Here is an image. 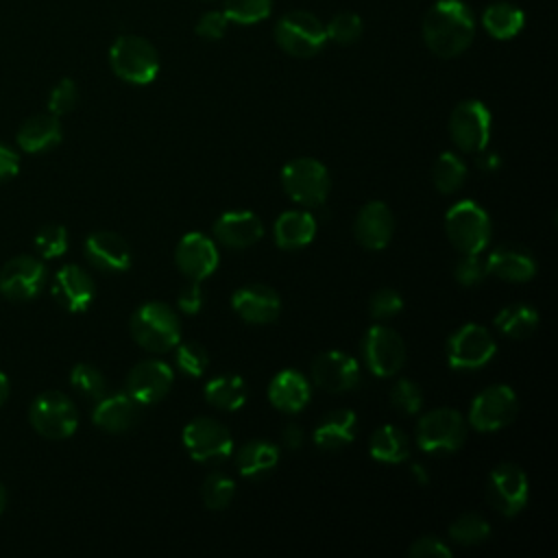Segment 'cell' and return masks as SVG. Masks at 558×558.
Masks as SVG:
<instances>
[{"instance_id":"obj_46","label":"cell","mask_w":558,"mask_h":558,"mask_svg":"<svg viewBox=\"0 0 558 558\" xmlns=\"http://www.w3.org/2000/svg\"><path fill=\"white\" fill-rule=\"evenodd\" d=\"M368 310L373 318H392L403 310V299L392 288H379L377 292H373L368 301Z\"/></svg>"},{"instance_id":"obj_2","label":"cell","mask_w":558,"mask_h":558,"mask_svg":"<svg viewBox=\"0 0 558 558\" xmlns=\"http://www.w3.org/2000/svg\"><path fill=\"white\" fill-rule=\"evenodd\" d=\"M133 340L153 353H166L177 347L181 336V323L174 310L159 301H148L140 305L131 316Z\"/></svg>"},{"instance_id":"obj_13","label":"cell","mask_w":558,"mask_h":558,"mask_svg":"<svg viewBox=\"0 0 558 558\" xmlns=\"http://www.w3.org/2000/svg\"><path fill=\"white\" fill-rule=\"evenodd\" d=\"M183 445L187 453L198 462L225 460L233 449V440L227 425L207 416H198L185 425Z\"/></svg>"},{"instance_id":"obj_23","label":"cell","mask_w":558,"mask_h":558,"mask_svg":"<svg viewBox=\"0 0 558 558\" xmlns=\"http://www.w3.org/2000/svg\"><path fill=\"white\" fill-rule=\"evenodd\" d=\"M85 257L105 272H122L131 266L129 244L113 231H94L85 240Z\"/></svg>"},{"instance_id":"obj_31","label":"cell","mask_w":558,"mask_h":558,"mask_svg":"<svg viewBox=\"0 0 558 558\" xmlns=\"http://www.w3.org/2000/svg\"><path fill=\"white\" fill-rule=\"evenodd\" d=\"M368 451L377 462L397 464L410 456V442H408V436L399 427L381 425L373 432Z\"/></svg>"},{"instance_id":"obj_43","label":"cell","mask_w":558,"mask_h":558,"mask_svg":"<svg viewBox=\"0 0 558 558\" xmlns=\"http://www.w3.org/2000/svg\"><path fill=\"white\" fill-rule=\"evenodd\" d=\"M390 401L397 410L405 414H416L423 405V392L412 379H399L390 388Z\"/></svg>"},{"instance_id":"obj_17","label":"cell","mask_w":558,"mask_h":558,"mask_svg":"<svg viewBox=\"0 0 558 558\" xmlns=\"http://www.w3.org/2000/svg\"><path fill=\"white\" fill-rule=\"evenodd\" d=\"M312 379L320 390L347 392L360 381V366L342 351H325L312 362Z\"/></svg>"},{"instance_id":"obj_51","label":"cell","mask_w":558,"mask_h":558,"mask_svg":"<svg viewBox=\"0 0 558 558\" xmlns=\"http://www.w3.org/2000/svg\"><path fill=\"white\" fill-rule=\"evenodd\" d=\"M283 442L288 449H299L303 445V429L296 423L286 425L283 429Z\"/></svg>"},{"instance_id":"obj_53","label":"cell","mask_w":558,"mask_h":558,"mask_svg":"<svg viewBox=\"0 0 558 558\" xmlns=\"http://www.w3.org/2000/svg\"><path fill=\"white\" fill-rule=\"evenodd\" d=\"M9 392H11V384H9V377L4 373H0V408L4 405V401L9 399Z\"/></svg>"},{"instance_id":"obj_27","label":"cell","mask_w":558,"mask_h":558,"mask_svg":"<svg viewBox=\"0 0 558 558\" xmlns=\"http://www.w3.org/2000/svg\"><path fill=\"white\" fill-rule=\"evenodd\" d=\"M268 399L272 408L286 414L301 412L310 401V384L296 371H281L272 377L268 386Z\"/></svg>"},{"instance_id":"obj_41","label":"cell","mask_w":558,"mask_h":558,"mask_svg":"<svg viewBox=\"0 0 558 558\" xmlns=\"http://www.w3.org/2000/svg\"><path fill=\"white\" fill-rule=\"evenodd\" d=\"M174 364L187 377H201L209 364V355L198 342H183V344L177 342Z\"/></svg>"},{"instance_id":"obj_30","label":"cell","mask_w":558,"mask_h":558,"mask_svg":"<svg viewBox=\"0 0 558 558\" xmlns=\"http://www.w3.org/2000/svg\"><path fill=\"white\" fill-rule=\"evenodd\" d=\"M523 24V11L512 2H493L482 13V26L495 39H512L521 33Z\"/></svg>"},{"instance_id":"obj_15","label":"cell","mask_w":558,"mask_h":558,"mask_svg":"<svg viewBox=\"0 0 558 558\" xmlns=\"http://www.w3.org/2000/svg\"><path fill=\"white\" fill-rule=\"evenodd\" d=\"M46 283V266L33 255L11 257L0 268V292L9 301H31Z\"/></svg>"},{"instance_id":"obj_49","label":"cell","mask_w":558,"mask_h":558,"mask_svg":"<svg viewBox=\"0 0 558 558\" xmlns=\"http://www.w3.org/2000/svg\"><path fill=\"white\" fill-rule=\"evenodd\" d=\"M179 310L185 312V314H196L203 305V290H201V283L196 279H190L181 292H179Z\"/></svg>"},{"instance_id":"obj_7","label":"cell","mask_w":558,"mask_h":558,"mask_svg":"<svg viewBox=\"0 0 558 558\" xmlns=\"http://www.w3.org/2000/svg\"><path fill=\"white\" fill-rule=\"evenodd\" d=\"M28 421L37 434L50 440L70 438L78 427V410L68 395L46 390L37 395L28 410Z\"/></svg>"},{"instance_id":"obj_21","label":"cell","mask_w":558,"mask_h":558,"mask_svg":"<svg viewBox=\"0 0 558 558\" xmlns=\"http://www.w3.org/2000/svg\"><path fill=\"white\" fill-rule=\"evenodd\" d=\"M353 231L355 240L368 251H379L388 246L395 231V218L388 205L381 201H371L362 205V209L355 216Z\"/></svg>"},{"instance_id":"obj_12","label":"cell","mask_w":558,"mask_h":558,"mask_svg":"<svg viewBox=\"0 0 558 558\" xmlns=\"http://www.w3.org/2000/svg\"><path fill=\"white\" fill-rule=\"evenodd\" d=\"M517 395L512 388L497 384L484 388L469 408V423L477 432H495L517 416Z\"/></svg>"},{"instance_id":"obj_14","label":"cell","mask_w":558,"mask_h":558,"mask_svg":"<svg viewBox=\"0 0 558 558\" xmlns=\"http://www.w3.org/2000/svg\"><path fill=\"white\" fill-rule=\"evenodd\" d=\"M527 490V477L523 469H519L517 464H497L488 475V501L497 512L506 517H514L525 508Z\"/></svg>"},{"instance_id":"obj_33","label":"cell","mask_w":558,"mask_h":558,"mask_svg":"<svg viewBox=\"0 0 558 558\" xmlns=\"http://www.w3.org/2000/svg\"><path fill=\"white\" fill-rule=\"evenodd\" d=\"M279 460V449L268 440H248L240 447L235 453L238 471L244 477H257L262 473H268Z\"/></svg>"},{"instance_id":"obj_3","label":"cell","mask_w":558,"mask_h":558,"mask_svg":"<svg viewBox=\"0 0 558 558\" xmlns=\"http://www.w3.org/2000/svg\"><path fill=\"white\" fill-rule=\"evenodd\" d=\"M109 63L118 78L133 85H148L159 72L155 46L140 35H120L109 50Z\"/></svg>"},{"instance_id":"obj_5","label":"cell","mask_w":558,"mask_h":558,"mask_svg":"<svg viewBox=\"0 0 558 558\" xmlns=\"http://www.w3.org/2000/svg\"><path fill=\"white\" fill-rule=\"evenodd\" d=\"M275 41L290 57L310 59L327 44L325 24L310 11H288L275 24Z\"/></svg>"},{"instance_id":"obj_35","label":"cell","mask_w":558,"mask_h":558,"mask_svg":"<svg viewBox=\"0 0 558 558\" xmlns=\"http://www.w3.org/2000/svg\"><path fill=\"white\" fill-rule=\"evenodd\" d=\"M432 177H434V185L438 187V192L451 194V192L460 190V185L464 183L466 163L453 153H442L434 163Z\"/></svg>"},{"instance_id":"obj_36","label":"cell","mask_w":558,"mask_h":558,"mask_svg":"<svg viewBox=\"0 0 558 558\" xmlns=\"http://www.w3.org/2000/svg\"><path fill=\"white\" fill-rule=\"evenodd\" d=\"M449 536L460 545H477L490 536V525L482 514L466 512L451 523Z\"/></svg>"},{"instance_id":"obj_40","label":"cell","mask_w":558,"mask_h":558,"mask_svg":"<svg viewBox=\"0 0 558 558\" xmlns=\"http://www.w3.org/2000/svg\"><path fill=\"white\" fill-rule=\"evenodd\" d=\"M235 493V484L231 477H227L225 473H211L205 477L201 495H203V504L209 510H222L231 504Z\"/></svg>"},{"instance_id":"obj_34","label":"cell","mask_w":558,"mask_h":558,"mask_svg":"<svg viewBox=\"0 0 558 558\" xmlns=\"http://www.w3.org/2000/svg\"><path fill=\"white\" fill-rule=\"evenodd\" d=\"M536 325H538V314H536V310L532 305H525V303L506 305L495 316V327L504 336L514 338V340H523V338L532 336Z\"/></svg>"},{"instance_id":"obj_4","label":"cell","mask_w":558,"mask_h":558,"mask_svg":"<svg viewBox=\"0 0 558 558\" xmlns=\"http://www.w3.org/2000/svg\"><path fill=\"white\" fill-rule=\"evenodd\" d=\"M445 231L462 255H475L490 242V218L475 201H458L445 216Z\"/></svg>"},{"instance_id":"obj_10","label":"cell","mask_w":558,"mask_h":558,"mask_svg":"<svg viewBox=\"0 0 558 558\" xmlns=\"http://www.w3.org/2000/svg\"><path fill=\"white\" fill-rule=\"evenodd\" d=\"M445 351L451 368L475 371L495 355V340L482 325L469 323L449 336Z\"/></svg>"},{"instance_id":"obj_39","label":"cell","mask_w":558,"mask_h":558,"mask_svg":"<svg viewBox=\"0 0 558 558\" xmlns=\"http://www.w3.org/2000/svg\"><path fill=\"white\" fill-rule=\"evenodd\" d=\"M325 33L327 39L340 46H351L362 37V20L353 11H340L329 20V24H325Z\"/></svg>"},{"instance_id":"obj_19","label":"cell","mask_w":558,"mask_h":558,"mask_svg":"<svg viewBox=\"0 0 558 558\" xmlns=\"http://www.w3.org/2000/svg\"><path fill=\"white\" fill-rule=\"evenodd\" d=\"M174 262L185 277L201 281L216 270L218 248L207 235L192 231V233H185L177 244Z\"/></svg>"},{"instance_id":"obj_11","label":"cell","mask_w":558,"mask_h":558,"mask_svg":"<svg viewBox=\"0 0 558 558\" xmlns=\"http://www.w3.org/2000/svg\"><path fill=\"white\" fill-rule=\"evenodd\" d=\"M362 357L373 375L390 377L405 362V344L395 329L373 325L362 338Z\"/></svg>"},{"instance_id":"obj_25","label":"cell","mask_w":558,"mask_h":558,"mask_svg":"<svg viewBox=\"0 0 558 558\" xmlns=\"http://www.w3.org/2000/svg\"><path fill=\"white\" fill-rule=\"evenodd\" d=\"M488 275H495L506 281H527L536 275L534 257L514 244L497 246L486 259Z\"/></svg>"},{"instance_id":"obj_47","label":"cell","mask_w":558,"mask_h":558,"mask_svg":"<svg viewBox=\"0 0 558 558\" xmlns=\"http://www.w3.org/2000/svg\"><path fill=\"white\" fill-rule=\"evenodd\" d=\"M227 26H229V20L225 17L222 11H205L196 22V35L203 39L216 41L227 33Z\"/></svg>"},{"instance_id":"obj_54","label":"cell","mask_w":558,"mask_h":558,"mask_svg":"<svg viewBox=\"0 0 558 558\" xmlns=\"http://www.w3.org/2000/svg\"><path fill=\"white\" fill-rule=\"evenodd\" d=\"M412 475L421 482V484H425L427 482V475H425V469L421 466V464H412Z\"/></svg>"},{"instance_id":"obj_44","label":"cell","mask_w":558,"mask_h":558,"mask_svg":"<svg viewBox=\"0 0 558 558\" xmlns=\"http://www.w3.org/2000/svg\"><path fill=\"white\" fill-rule=\"evenodd\" d=\"M76 102H78L76 83H74L72 78H61V81L52 87V92H50V96H48V111L59 118V116L70 113V111L76 107Z\"/></svg>"},{"instance_id":"obj_18","label":"cell","mask_w":558,"mask_h":558,"mask_svg":"<svg viewBox=\"0 0 558 558\" xmlns=\"http://www.w3.org/2000/svg\"><path fill=\"white\" fill-rule=\"evenodd\" d=\"M172 386V368L161 360H144L126 375V392L140 403L148 405L166 397Z\"/></svg>"},{"instance_id":"obj_6","label":"cell","mask_w":558,"mask_h":558,"mask_svg":"<svg viewBox=\"0 0 558 558\" xmlns=\"http://www.w3.org/2000/svg\"><path fill=\"white\" fill-rule=\"evenodd\" d=\"M281 185L288 198L301 207H320L329 192L327 168L312 157H296L281 170Z\"/></svg>"},{"instance_id":"obj_48","label":"cell","mask_w":558,"mask_h":558,"mask_svg":"<svg viewBox=\"0 0 558 558\" xmlns=\"http://www.w3.org/2000/svg\"><path fill=\"white\" fill-rule=\"evenodd\" d=\"M412 558H449L451 549L445 541L436 536H421L410 545Z\"/></svg>"},{"instance_id":"obj_29","label":"cell","mask_w":558,"mask_h":558,"mask_svg":"<svg viewBox=\"0 0 558 558\" xmlns=\"http://www.w3.org/2000/svg\"><path fill=\"white\" fill-rule=\"evenodd\" d=\"M272 235L279 248H301L307 246L316 235V220L310 211L290 209L283 211L272 227Z\"/></svg>"},{"instance_id":"obj_45","label":"cell","mask_w":558,"mask_h":558,"mask_svg":"<svg viewBox=\"0 0 558 558\" xmlns=\"http://www.w3.org/2000/svg\"><path fill=\"white\" fill-rule=\"evenodd\" d=\"M488 275L486 270V259L480 257V253L475 255H462L453 268V277L460 286L464 288H473L480 286L484 281V277Z\"/></svg>"},{"instance_id":"obj_37","label":"cell","mask_w":558,"mask_h":558,"mask_svg":"<svg viewBox=\"0 0 558 558\" xmlns=\"http://www.w3.org/2000/svg\"><path fill=\"white\" fill-rule=\"evenodd\" d=\"M272 0H222V13L235 24H255L270 15Z\"/></svg>"},{"instance_id":"obj_24","label":"cell","mask_w":558,"mask_h":558,"mask_svg":"<svg viewBox=\"0 0 558 558\" xmlns=\"http://www.w3.org/2000/svg\"><path fill=\"white\" fill-rule=\"evenodd\" d=\"M140 418V403L129 392L100 397L94 408V425L105 432H126Z\"/></svg>"},{"instance_id":"obj_1","label":"cell","mask_w":558,"mask_h":558,"mask_svg":"<svg viewBox=\"0 0 558 558\" xmlns=\"http://www.w3.org/2000/svg\"><path fill=\"white\" fill-rule=\"evenodd\" d=\"M475 35V17L462 0H438L423 17V39L442 59L462 54Z\"/></svg>"},{"instance_id":"obj_20","label":"cell","mask_w":558,"mask_h":558,"mask_svg":"<svg viewBox=\"0 0 558 558\" xmlns=\"http://www.w3.org/2000/svg\"><path fill=\"white\" fill-rule=\"evenodd\" d=\"M231 305L235 314L251 325L272 323L281 312L279 294L264 283H248L244 288H238L231 296Z\"/></svg>"},{"instance_id":"obj_32","label":"cell","mask_w":558,"mask_h":558,"mask_svg":"<svg viewBox=\"0 0 558 558\" xmlns=\"http://www.w3.org/2000/svg\"><path fill=\"white\" fill-rule=\"evenodd\" d=\"M203 395H205V399H207L214 408L233 412V410H238V408L244 405V401H246V386H244V379H242L240 375L227 373V375L211 377V379L205 384Z\"/></svg>"},{"instance_id":"obj_52","label":"cell","mask_w":558,"mask_h":558,"mask_svg":"<svg viewBox=\"0 0 558 558\" xmlns=\"http://www.w3.org/2000/svg\"><path fill=\"white\" fill-rule=\"evenodd\" d=\"M480 155V153H477ZM477 166L484 170V172H493L499 168V157L495 153H488V155H480L477 157Z\"/></svg>"},{"instance_id":"obj_28","label":"cell","mask_w":558,"mask_h":558,"mask_svg":"<svg viewBox=\"0 0 558 558\" xmlns=\"http://www.w3.org/2000/svg\"><path fill=\"white\" fill-rule=\"evenodd\" d=\"M355 429H357L355 412L340 408L323 416V421L314 429V442L325 451H336L355 438Z\"/></svg>"},{"instance_id":"obj_9","label":"cell","mask_w":558,"mask_h":558,"mask_svg":"<svg viewBox=\"0 0 558 558\" xmlns=\"http://www.w3.org/2000/svg\"><path fill=\"white\" fill-rule=\"evenodd\" d=\"M449 135L453 144L469 155H477L490 140V111L480 100H462L449 118Z\"/></svg>"},{"instance_id":"obj_16","label":"cell","mask_w":558,"mask_h":558,"mask_svg":"<svg viewBox=\"0 0 558 558\" xmlns=\"http://www.w3.org/2000/svg\"><path fill=\"white\" fill-rule=\"evenodd\" d=\"M94 294H96V286L85 268L76 264H65L54 272L52 296L63 310L72 314H81L92 305Z\"/></svg>"},{"instance_id":"obj_26","label":"cell","mask_w":558,"mask_h":558,"mask_svg":"<svg viewBox=\"0 0 558 558\" xmlns=\"http://www.w3.org/2000/svg\"><path fill=\"white\" fill-rule=\"evenodd\" d=\"M63 137V129L57 116L52 113H37L22 122L17 129V146L24 153H44L54 148Z\"/></svg>"},{"instance_id":"obj_38","label":"cell","mask_w":558,"mask_h":558,"mask_svg":"<svg viewBox=\"0 0 558 558\" xmlns=\"http://www.w3.org/2000/svg\"><path fill=\"white\" fill-rule=\"evenodd\" d=\"M70 384L78 395L94 399V401H98L107 392L105 375L92 364H76L70 373Z\"/></svg>"},{"instance_id":"obj_50","label":"cell","mask_w":558,"mask_h":558,"mask_svg":"<svg viewBox=\"0 0 558 558\" xmlns=\"http://www.w3.org/2000/svg\"><path fill=\"white\" fill-rule=\"evenodd\" d=\"M17 170H20V155L13 148L0 144V183L13 179Z\"/></svg>"},{"instance_id":"obj_8","label":"cell","mask_w":558,"mask_h":558,"mask_svg":"<svg viewBox=\"0 0 558 558\" xmlns=\"http://www.w3.org/2000/svg\"><path fill=\"white\" fill-rule=\"evenodd\" d=\"M466 438V421L458 410L438 408L421 416L416 425V445L427 453H451Z\"/></svg>"},{"instance_id":"obj_22","label":"cell","mask_w":558,"mask_h":558,"mask_svg":"<svg viewBox=\"0 0 558 558\" xmlns=\"http://www.w3.org/2000/svg\"><path fill=\"white\" fill-rule=\"evenodd\" d=\"M264 235V225L257 214L246 209L225 211L214 222V238L227 248H248Z\"/></svg>"},{"instance_id":"obj_42","label":"cell","mask_w":558,"mask_h":558,"mask_svg":"<svg viewBox=\"0 0 558 558\" xmlns=\"http://www.w3.org/2000/svg\"><path fill=\"white\" fill-rule=\"evenodd\" d=\"M35 248L44 259L61 257L68 251V231L63 225H44L35 233Z\"/></svg>"},{"instance_id":"obj_55","label":"cell","mask_w":558,"mask_h":558,"mask_svg":"<svg viewBox=\"0 0 558 558\" xmlns=\"http://www.w3.org/2000/svg\"><path fill=\"white\" fill-rule=\"evenodd\" d=\"M4 506H7V490H4V486L0 484V514H2Z\"/></svg>"}]
</instances>
